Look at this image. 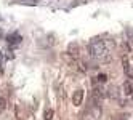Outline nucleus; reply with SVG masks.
Here are the masks:
<instances>
[{
    "instance_id": "5",
    "label": "nucleus",
    "mask_w": 133,
    "mask_h": 120,
    "mask_svg": "<svg viewBox=\"0 0 133 120\" xmlns=\"http://www.w3.org/2000/svg\"><path fill=\"white\" fill-rule=\"evenodd\" d=\"M122 62H123V70H125V74L128 75V79H131V66H130V62H128V58L123 56Z\"/></svg>"
},
{
    "instance_id": "3",
    "label": "nucleus",
    "mask_w": 133,
    "mask_h": 120,
    "mask_svg": "<svg viewBox=\"0 0 133 120\" xmlns=\"http://www.w3.org/2000/svg\"><path fill=\"white\" fill-rule=\"evenodd\" d=\"M68 54L72 58H79V45L77 42H71L69 47H68Z\"/></svg>"
},
{
    "instance_id": "8",
    "label": "nucleus",
    "mask_w": 133,
    "mask_h": 120,
    "mask_svg": "<svg viewBox=\"0 0 133 120\" xmlns=\"http://www.w3.org/2000/svg\"><path fill=\"white\" fill-rule=\"evenodd\" d=\"M99 115H101V109H99L98 104H95V106H93V117H95V118H98Z\"/></svg>"
},
{
    "instance_id": "4",
    "label": "nucleus",
    "mask_w": 133,
    "mask_h": 120,
    "mask_svg": "<svg viewBox=\"0 0 133 120\" xmlns=\"http://www.w3.org/2000/svg\"><path fill=\"white\" fill-rule=\"evenodd\" d=\"M82 99H83V91L82 90H77L72 96V104L74 106H80L82 104Z\"/></svg>"
},
{
    "instance_id": "6",
    "label": "nucleus",
    "mask_w": 133,
    "mask_h": 120,
    "mask_svg": "<svg viewBox=\"0 0 133 120\" xmlns=\"http://www.w3.org/2000/svg\"><path fill=\"white\" fill-rule=\"evenodd\" d=\"M123 95H125V96H131V79L130 80H127L125 82V83H123Z\"/></svg>"
},
{
    "instance_id": "1",
    "label": "nucleus",
    "mask_w": 133,
    "mask_h": 120,
    "mask_svg": "<svg viewBox=\"0 0 133 120\" xmlns=\"http://www.w3.org/2000/svg\"><path fill=\"white\" fill-rule=\"evenodd\" d=\"M88 53H90V56L95 58V59H99V61H104V62H109V61H111L109 51L106 50V47H104L103 42L93 40V42L88 45Z\"/></svg>"
},
{
    "instance_id": "7",
    "label": "nucleus",
    "mask_w": 133,
    "mask_h": 120,
    "mask_svg": "<svg viewBox=\"0 0 133 120\" xmlns=\"http://www.w3.org/2000/svg\"><path fill=\"white\" fill-rule=\"evenodd\" d=\"M93 82H95V83H104V82H108V75H106V74H99Z\"/></svg>"
},
{
    "instance_id": "9",
    "label": "nucleus",
    "mask_w": 133,
    "mask_h": 120,
    "mask_svg": "<svg viewBox=\"0 0 133 120\" xmlns=\"http://www.w3.org/2000/svg\"><path fill=\"white\" fill-rule=\"evenodd\" d=\"M53 118V110L51 109H46L45 110V115H43V120H51Z\"/></svg>"
},
{
    "instance_id": "2",
    "label": "nucleus",
    "mask_w": 133,
    "mask_h": 120,
    "mask_svg": "<svg viewBox=\"0 0 133 120\" xmlns=\"http://www.w3.org/2000/svg\"><path fill=\"white\" fill-rule=\"evenodd\" d=\"M119 96H120V93H119V87L111 85V87L106 90V98H109V99H117Z\"/></svg>"
},
{
    "instance_id": "10",
    "label": "nucleus",
    "mask_w": 133,
    "mask_h": 120,
    "mask_svg": "<svg viewBox=\"0 0 133 120\" xmlns=\"http://www.w3.org/2000/svg\"><path fill=\"white\" fill-rule=\"evenodd\" d=\"M6 107V99L5 98H0V112H3Z\"/></svg>"
},
{
    "instance_id": "11",
    "label": "nucleus",
    "mask_w": 133,
    "mask_h": 120,
    "mask_svg": "<svg viewBox=\"0 0 133 120\" xmlns=\"http://www.w3.org/2000/svg\"><path fill=\"white\" fill-rule=\"evenodd\" d=\"M0 35H2V32H0Z\"/></svg>"
}]
</instances>
